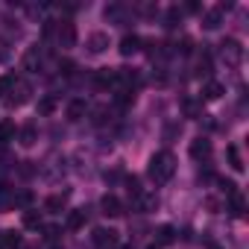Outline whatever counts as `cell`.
<instances>
[{
  "instance_id": "6da1fadb",
  "label": "cell",
  "mask_w": 249,
  "mask_h": 249,
  "mask_svg": "<svg viewBox=\"0 0 249 249\" xmlns=\"http://www.w3.org/2000/svg\"><path fill=\"white\" fill-rule=\"evenodd\" d=\"M173 173H176V159H173L170 150H161V153H156V156L150 159L147 176H150L156 185H167V182L173 179Z\"/></svg>"
},
{
  "instance_id": "7a4b0ae2",
  "label": "cell",
  "mask_w": 249,
  "mask_h": 249,
  "mask_svg": "<svg viewBox=\"0 0 249 249\" xmlns=\"http://www.w3.org/2000/svg\"><path fill=\"white\" fill-rule=\"evenodd\" d=\"M220 59H223L229 68H237V65L243 62V47H240V41H237V38H226V41L220 44Z\"/></svg>"
},
{
  "instance_id": "3957f363",
  "label": "cell",
  "mask_w": 249,
  "mask_h": 249,
  "mask_svg": "<svg viewBox=\"0 0 249 249\" xmlns=\"http://www.w3.org/2000/svg\"><path fill=\"white\" fill-rule=\"evenodd\" d=\"M91 243L97 246V249H114L117 246V231L114 229H94V234H91Z\"/></svg>"
},
{
  "instance_id": "277c9868",
  "label": "cell",
  "mask_w": 249,
  "mask_h": 249,
  "mask_svg": "<svg viewBox=\"0 0 249 249\" xmlns=\"http://www.w3.org/2000/svg\"><path fill=\"white\" fill-rule=\"evenodd\" d=\"M30 97H33V85H30V82H21V79H18V82H15V88L9 91V97H6V103L18 108V106H24V103H27Z\"/></svg>"
},
{
  "instance_id": "5b68a950",
  "label": "cell",
  "mask_w": 249,
  "mask_h": 249,
  "mask_svg": "<svg viewBox=\"0 0 249 249\" xmlns=\"http://www.w3.org/2000/svg\"><path fill=\"white\" fill-rule=\"evenodd\" d=\"M56 38H59V47H73L76 44V24L73 21H62L56 27Z\"/></svg>"
},
{
  "instance_id": "8992f818",
  "label": "cell",
  "mask_w": 249,
  "mask_h": 249,
  "mask_svg": "<svg viewBox=\"0 0 249 249\" xmlns=\"http://www.w3.org/2000/svg\"><path fill=\"white\" fill-rule=\"evenodd\" d=\"M85 47H88V53H94V56L106 53V50H108V33H91L88 41H85Z\"/></svg>"
},
{
  "instance_id": "52a82bcc",
  "label": "cell",
  "mask_w": 249,
  "mask_h": 249,
  "mask_svg": "<svg viewBox=\"0 0 249 249\" xmlns=\"http://www.w3.org/2000/svg\"><path fill=\"white\" fill-rule=\"evenodd\" d=\"M191 159H194V161H208V159H211V141H208V138L191 141Z\"/></svg>"
},
{
  "instance_id": "ba28073f",
  "label": "cell",
  "mask_w": 249,
  "mask_h": 249,
  "mask_svg": "<svg viewBox=\"0 0 249 249\" xmlns=\"http://www.w3.org/2000/svg\"><path fill=\"white\" fill-rule=\"evenodd\" d=\"M132 208L135 211H141V214H147V211H153V208H159V196L156 194H138V196H132Z\"/></svg>"
},
{
  "instance_id": "9c48e42d",
  "label": "cell",
  "mask_w": 249,
  "mask_h": 249,
  "mask_svg": "<svg viewBox=\"0 0 249 249\" xmlns=\"http://www.w3.org/2000/svg\"><path fill=\"white\" fill-rule=\"evenodd\" d=\"M100 208H103L106 217H120V214H123V202H120L114 194H106V196L100 199Z\"/></svg>"
},
{
  "instance_id": "30bf717a",
  "label": "cell",
  "mask_w": 249,
  "mask_h": 249,
  "mask_svg": "<svg viewBox=\"0 0 249 249\" xmlns=\"http://www.w3.org/2000/svg\"><path fill=\"white\" fill-rule=\"evenodd\" d=\"M41 65H44V50L41 47H30L27 56H24V68L27 71H41Z\"/></svg>"
},
{
  "instance_id": "8fae6325",
  "label": "cell",
  "mask_w": 249,
  "mask_h": 249,
  "mask_svg": "<svg viewBox=\"0 0 249 249\" xmlns=\"http://www.w3.org/2000/svg\"><path fill=\"white\" fill-rule=\"evenodd\" d=\"M85 223H88V211H85V208H73V211H68V223H65V226H68L71 231H79Z\"/></svg>"
},
{
  "instance_id": "7c38bea8",
  "label": "cell",
  "mask_w": 249,
  "mask_h": 249,
  "mask_svg": "<svg viewBox=\"0 0 249 249\" xmlns=\"http://www.w3.org/2000/svg\"><path fill=\"white\" fill-rule=\"evenodd\" d=\"M141 44H144V41H141L138 36H123V41H120L117 50H120V56H135V53L141 50Z\"/></svg>"
},
{
  "instance_id": "4fadbf2b",
  "label": "cell",
  "mask_w": 249,
  "mask_h": 249,
  "mask_svg": "<svg viewBox=\"0 0 249 249\" xmlns=\"http://www.w3.org/2000/svg\"><path fill=\"white\" fill-rule=\"evenodd\" d=\"M220 24H223V9H220V6H214V9H208V12L202 15V27H205V30H217Z\"/></svg>"
},
{
  "instance_id": "5bb4252c",
  "label": "cell",
  "mask_w": 249,
  "mask_h": 249,
  "mask_svg": "<svg viewBox=\"0 0 249 249\" xmlns=\"http://www.w3.org/2000/svg\"><path fill=\"white\" fill-rule=\"evenodd\" d=\"M94 82H97L100 88H111V85H117V71H111V68H103V71H97Z\"/></svg>"
},
{
  "instance_id": "9a60e30c",
  "label": "cell",
  "mask_w": 249,
  "mask_h": 249,
  "mask_svg": "<svg viewBox=\"0 0 249 249\" xmlns=\"http://www.w3.org/2000/svg\"><path fill=\"white\" fill-rule=\"evenodd\" d=\"M226 159H229V167H231L234 173H243V159H240L237 144H229V147H226Z\"/></svg>"
},
{
  "instance_id": "2e32d148",
  "label": "cell",
  "mask_w": 249,
  "mask_h": 249,
  "mask_svg": "<svg viewBox=\"0 0 249 249\" xmlns=\"http://www.w3.org/2000/svg\"><path fill=\"white\" fill-rule=\"evenodd\" d=\"M223 91H226V88H223L217 79H208V82L202 85V100H220V97H223Z\"/></svg>"
},
{
  "instance_id": "e0dca14e",
  "label": "cell",
  "mask_w": 249,
  "mask_h": 249,
  "mask_svg": "<svg viewBox=\"0 0 249 249\" xmlns=\"http://www.w3.org/2000/svg\"><path fill=\"white\" fill-rule=\"evenodd\" d=\"M88 111V103L85 100H71L68 103V120H82Z\"/></svg>"
},
{
  "instance_id": "ac0fdd59",
  "label": "cell",
  "mask_w": 249,
  "mask_h": 249,
  "mask_svg": "<svg viewBox=\"0 0 249 249\" xmlns=\"http://www.w3.org/2000/svg\"><path fill=\"white\" fill-rule=\"evenodd\" d=\"M65 202H68V194H53V196L44 199V208H47L50 214H59V211L65 208Z\"/></svg>"
},
{
  "instance_id": "d6986e66",
  "label": "cell",
  "mask_w": 249,
  "mask_h": 249,
  "mask_svg": "<svg viewBox=\"0 0 249 249\" xmlns=\"http://www.w3.org/2000/svg\"><path fill=\"white\" fill-rule=\"evenodd\" d=\"M176 240V229L173 226H159V231H156V246H167V243H173Z\"/></svg>"
},
{
  "instance_id": "ffe728a7",
  "label": "cell",
  "mask_w": 249,
  "mask_h": 249,
  "mask_svg": "<svg viewBox=\"0 0 249 249\" xmlns=\"http://www.w3.org/2000/svg\"><path fill=\"white\" fill-rule=\"evenodd\" d=\"M0 243H3V249H21L24 246L18 231H0Z\"/></svg>"
},
{
  "instance_id": "44dd1931",
  "label": "cell",
  "mask_w": 249,
  "mask_h": 249,
  "mask_svg": "<svg viewBox=\"0 0 249 249\" xmlns=\"http://www.w3.org/2000/svg\"><path fill=\"white\" fill-rule=\"evenodd\" d=\"M229 211H231L234 217H243V214H246V202H243V194H240V191L229 196Z\"/></svg>"
},
{
  "instance_id": "7402d4cb",
  "label": "cell",
  "mask_w": 249,
  "mask_h": 249,
  "mask_svg": "<svg viewBox=\"0 0 249 249\" xmlns=\"http://www.w3.org/2000/svg\"><path fill=\"white\" fill-rule=\"evenodd\" d=\"M56 106H59V100H56L53 94H47V97H41V100H38V114H41V117H47V114H53V111H56Z\"/></svg>"
},
{
  "instance_id": "603a6c76",
  "label": "cell",
  "mask_w": 249,
  "mask_h": 249,
  "mask_svg": "<svg viewBox=\"0 0 249 249\" xmlns=\"http://www.w3.org/2000/svg\"><path fill=\"white\" fill-rule=\"evenodd\" d=\"M18 141H21L24 147H33V144L38 141V132H36V126H33V123H27V126L21 129V135H18Z\"/></svg>"
},
{
  "instance_id": "cb8c5ba5",
  "label": "cell",
  "mask_w": 249,
  "mask_h": 249,
  "mask_svg": "<svg viewBox=\"0 0 249 249\" xmlns=\"http://www.w3.org/2000/svg\"><path fill=\"white\" fill-rule=\"evenodd\" d=\"M196 73H199V76H208V73H211V53H208V50H202V53L196 56Z\"/></svg>"
},
{
  "instance_id": "d4e9b609",
  "label": "cell",
  "mask_w": 249,
  "mask_h": 249,
  "mask_svg": "<svg viewBox=\"0 0 249 249\" xmlns=\"http://www.w3.org/2000/svg\"><path fill=\"white\" fill-rule=\"evenodd\" d=\"M182 111H185L188 117H202V106H199L196 100H191V97L182 100Z\"/></svg>"
},
{
  "instance_id": "484cf974",
  "label": "cell",
  "mask_w": 249,
  "mask_h": 249,
  "mask_svg": "<svg viewBox=\"0 0 249 249\" xmlns=\"http://www.w3.org/2000/svg\"><path fill=\"white\" fill-rule=\"evenodd\" d=\"M114 103H117V106H129V103H135V91H132V88H117Z\"/></svg>"
},
{
  "instance_id": "4316f807",
  "label": "cell",
  "mask_w": 249,
  "mask_h": 249,
  "mask_svg": "<svg viewBox=\"0 0 249 249\" xmlns=\"http://www.w3.org/2000/svg\"><path fill=\"white\" fill-rule=\"evenodd\" d=\"M179 21H182L179 6H170V9H167V15H164V27H167V30H176V27H179Z\"/></svg>"
},
{
  "instance_id": "83f0119b",
  "label": "cell",
  "mask_w": 249,
  "mask_h": 249,
  "mask_svg": "<svg viewBox=\"0 0 249 249\" xmlns=\"http://www.w3.org/2000/svg\"><path fill=\"white\" fill-rule=\"evenodd\" d=\"M9 141H15V126L12 123H0V147L9 144Z\"/></svg>"
},
{
  "instance_id": "f1b7e54d",
  "label": "cell",
  "mask_w": 249,
  "mask_h": 249,
  "mask_svg": "<svg viewBox=\"0 0 249 249\" xmlns=\"http://www.w3.org/2000/svg\"><path fill=\"white\" fill-rule=\"evenodd\" d=\"M106 18L120 24V21H123V6H120V3H114V6H106Z\"/></svg>"
},
{
  "instance_id": "f546056e",
  "label": "cell",
  "mask_w": 249,
  "mask_h": 249,
  "mask_svg": "<svg viewBox=\"0 0 249 249\" xmlns=\"http://www.w3.org/2000/svg\"><path fill=\"white\" fill-rule=\"evenodd\" d=\"M24 226H27V229H38V226H41V214H38V211H27V214H24Z\"/></svg>"
},
{
  "instance_id": "4dcf8cb0",
  "label": "cell",
  "mask_w": 249,
  "mask_h": 249,
  "mask_svg": "<svg viewBox=\"0 0 249 249\" xmlns=\"http://www.w3.org/2000/svg\"><path fill=\"white\" fill-rule=\"evenodd\" d=\"M126 191H129V196H138V194H141V182H138V176H126Z\"/></svg>"
},
{
  "instance_id": "1f68e13d",
  "label": "cell",
  "mask_w": 249,
  "mask_h": 249,
  "mask_svg": "<svg viewBox=\"0 0 249 249\" xmlns=\"http://www.w3.org/2000/svg\"><path fill=\"white\" fill-rule=\"evenodd\" d=\"M15 82H18V79H15L12 73H9V76H3V79H0V94H9V91L15 88Z\"/></svg>"
},
{
  "instance_id": "d6a6232c",
  "label": "cell",
  "mask_w": 249,
  "mask_h": 249,
  "mask_svg": "<svg viewBox=\"0 0 249 249\" xmlns=\"http://www.w3.org/2000/svg\"><path fill=\"white\" fill-rule=\"evenodd\" d=\"M217 182H220V188H223V194H226V196L237 194V185H234V182H229V179H217Z\"/></svg>"
},
{
  "instance_id": "836d02e7",
  "label": "cell",
  "mask_w": 249,
  "mask_h": 249,
  "mask_svg": "<svg viewBox=\"0 0 249 249\" xmlns=\"http://www.w3.org/2000/svg\"><path fill=\"white\" fill-rule=\"evenodd\" d=\"M176 50H179V53H191V50H194V41L185 36L182 41H176Z\"/></svg>"
},
{
  "instance_id": "e575fe53",
  "label": "cell",
  "mask_w": 249,
  "mask_h": 249,
  "mask_svg": "<svg viewBox=\"0 0 249 249\" xmlns=\"http://www.w3.org/2000/svg\"><path fill=\"white\" fill-rule=\"evenodd\" d=\"M59 234H62L59 226H44V237H47V240H59Z\"/></svg>"
},
{
  "instance_id": "d590c367",
  "label": "cell",
  "mask_w": 249,
  "mask_h": 249,
  "mask_svg": "<svg viewBox=\"0 0 249 249\" xmlns=\"http://www.w3.org/2000/svg\"><path fill=\"white\" fill-rule=\"evenodd\" d=\"M59 68H62V73H68V76H71V73L76 71V65H73V62H62Z\"/></svg>"
},
{
  "instance_id": "8d00e7d4",
  "label": "cell",
  "mask_w": 249,
  "mask_h": 249,
  "mask_svg": "<svg viewBox=\"0 0 249 249\" xmlns=\"http://www.w3.org/2000/svg\"><path fill=\"white\" fill-rule=\"evenodd\" d=\"M6 59H9V50H6L3 41H0V62H6Z\"/></svg>"
},
{
  "instance_id": "74e56055",
  "label": "cell",
  "mask_w": 249,
  "mask_h": 249,
  "mask_svg": "<svg viewBox=\"0 0 249 249\" xmlns=\"http://www.w3.org/2000/svg\"><path fill=\"white\" fill-rule=\"evenodd\" d=\"M208 249H220V246H214V243H211V246H208Z\"/></svg>"
},
{
  "instance_id": "f35d334b",
  "label": "cell",
  "mask_w": 249,
  "mask_h": 249,
  "mask_svg": "<svg viewBox=\"0 0 249 249\" xmlns=\"http://www.w3.org/2000/svg\"><path fill=\"white\" fill-rule=\"evenodd\" d=\"M150 249H159V246H156V243H153V246H150Z\"/></svg>"
},
{
  "instance_id": "ab89813d",
  "label": "cell",
  "mask_w": 249,
  "mask_h": 249,
  "mask_svg": "<svg viewBox=\"0 0 249 249\" xmlns=\"http://www.w3.org/2000/svg\"><path fill=\"white\" fill-rule=\"evenodd\" d=\"M53 249H62V246H53Z\"/></svg>"
}]
</instances>
